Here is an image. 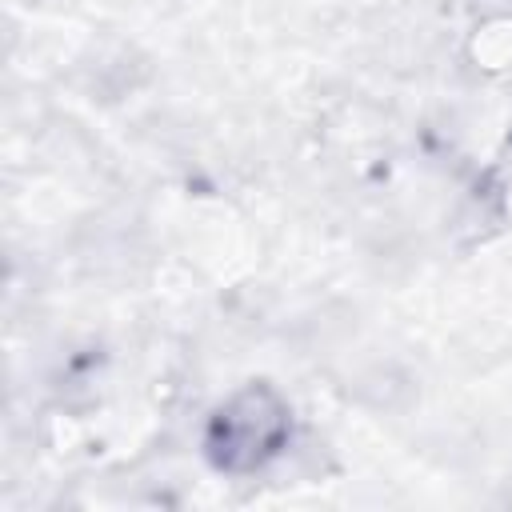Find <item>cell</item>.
<instances>
[{
	"label": "cell",
	"instance_id": "obj_1",
	"mask_svg": "<svg viewBox=\"0 0 512 512\" xmlns=\"http://www.w3.org/2000/svg\"><path fill=\"white\" fill-rule=\"evenodd\" d=\"M288 436H292V412L284 396L272 392L268 384H244L208 416L204 452L220 472L244 476L276 460L288 448Z\"/></svg>",
	"mask_w": 512,
	"mask_h": 512
}]
</instances>
